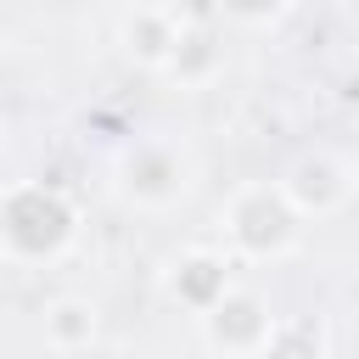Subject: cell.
Here are the masks:
<instances>
[{"instance_id": "obj_1", "label": "cell", "mask_w": 359, "mask_h": 359, "mask_svg": "<svg viewBox=\"0 0 359 359\" xmlns=\"http://www.w3.org/2000/svg\"><path fill=\"white\" fill-rule=\"evenodd\" d=\"M79 202L50 180H11L0 191V258L6 264H56L79 247Z\"/></svg>"}, {"instance_id": "obj_2", "label": "cell", "mask_w": 359, "mask_h": 359, "mask_svg": "<svg viewBox=\"0 0 359 359\" xmlns=\"http://www.w3.org/2000/svg\"><path fill=\"white\" fill-rule=\"evenodd\" d=\"M219 236L236 264H280L303 247L309 224L297 219V208L275 180H241L219 202Z\"/></svg>"}, {"instance_id": "obj_3", "label": "cell", "mask_w": 359, "mask_h": 359, "mask_svg": "<svg viewBox=\"0 0 359 359\" xmlns=\"http://www.w3.org/2000/svg\"><path fill=\"white\" fill-rule=\"evenodd\" d=\"M191 185H196V157L174 135H146L123 146L112 163V191L135 213H168L191 196Z\"/></svg>"}, {"instance_id": "obj_4", "label": "cell", "mask_w": 359, "mask_h": 359, "mask_svg": "<svg viewBox=\"0 0 359 359\" xmlns=\"http://www.w3.org/2000/svg\"><path fill=\"white\" fill-rule=\"evenodd\" d=\"M196 331H202V348L213 359H264L275 331H280V314L269 309V297L258 286H230L208 314H196Z\"/></svg>"}, {"instance_id": "obj_5", "label": "cell", "mask_w": 359, "mask_h": 359, "mask_svg": "<svg viewBox=\"0 0 359 359\" xmlns=\"http://www.w3.org/2000/svg\"><path fill=\"white\" fill-rule=\"evenodd\" d=\"M275 185L286 191V202L297 208V219L314 224V219H331V213H342L353 202V163L337 157V151H325V146H314V151H297L280 168Z\"/></svg>"}, {"instance_id": "obj_6", "label": "cell", "mask_w": 359, "mask_h": 359, "mask_svg": "<svg viewBox=\"0 0 359 359\" xmlns=\"http://www.w3.org/2000/svg\"><path fill=\"white\" fill-rule=\"evenodd\" d=\"M236 258L224 247H185L163 264V292L168 303H180L185 314H208L230 286H236Z\"/></svg>"}, {"instance_id": "obj_7", "label": "cell", "mask_w": 359, "mask_h": 359, "mask_svg": "<svg viewBox=\"0 0 359 359\" xmlns=\"http://www.w3.org/2000/svg\"><path fill=\"white\" fill-rule=\"evenodd\" d=\"M180 39H185V17H174L168 6H135V11H123V22H118L123 56H129L135 67H146V73H168Z\"/></svg>"}, {"instance_id": "obj_8", "label": "cell", "mask_w": 359, "mask_h": 359, "mask_svg": "<svg viewBox=\"0 0 359 359\" xmlns=\"http://www.w3.org/2000/svg\"><path fill=\"white\" fill-rule=\"evenodd\" d=\"M39 337H45V348L62 353V359L90 353L95 337H101V309H95L90 297H79V292H62V297H50V303L39 309Z\"/></svg>"}, {"instance_id": "obj_9", "label": "cell", "mask_w": 359, "mask_h": 359, "mask_svg": "<svg viewBox=\"0 0 359 359\" xmlns=\"http://www.w3.org/2000/svg\"><path fill=\"white\" fill-rule=\"evenodd\" d=\"M264 359H325V325L314 314L280 320V331H275V342H269Z\"/></svg>"}, {"instance_id": "obj_10", "label": "cell", "mask_w": 359, "mask_h": 359, "mask_svg": "<svg viewBox=\"0 0 359 359\" xmlns=\"http://www.w3.org/2000/svg\"><path fill=\"white\" fill-rule=\"evenodd\" d=\"M213 11L236 28H275L292 11V0H213Z\"/></svg>"}, {"instance_id": "obj_11", "label": "cell", "mask_w": 359, "mask_h": 359, "mask_svg": "<svg viewBox=\"0 0 359 359\" xmlns=\"http://www.w3.org/2000/svg\"><path fill=\"white\" fill-rule=\"evenodd\" d=\"M123 11H135V6H163V0H118Z\"/></svg>"}, {"instance_id": "obj_12", "label": "cell", "mask_w": 359, "mask_h": 359, "mask_svg": "<svg viewBox=\"0 0 359 359\" xmlns=\"http://www.w3.org/2000/svg\"><path fill=\"white\" fill-rule=\"evenodd\" d=\"M353 196H359V163H353Z\"/></svg>"}]
</instances>
